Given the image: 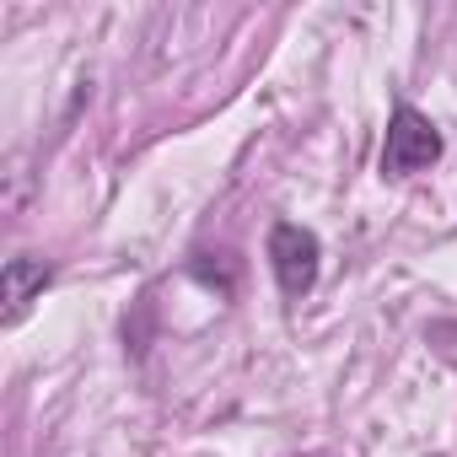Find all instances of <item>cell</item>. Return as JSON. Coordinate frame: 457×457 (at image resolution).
<instances>
[{"label": "cell", "mask_w": 457, "mask_h": 457, "mask_svg": "<svg viewBox=\"0 0 457 457\" xmlns=\"http://www.w3.org/2000/svg\"><path fill=\"white\" fill-rule=\"evenodd\" d=\"M270 270H275V286L280 296H307L318 286V270H323V243L318 232H307V226L296 220H275L270 226Z\"/></svg>", "instance_id": "obj_1"}, {"label": "cell", "mask_w": 457, "mask_h": 457, "mask_svg": "<svg viewBox=\"0 0 457 457\" xmlns=\"http://www.w3.org/2000/svg\"><path fill=\"white\" fill-rule=\"evenodd\" d=\"M436 156H441V129L420 108L398 103L393 119H387V140H382V172L387 178H409V172H425Z\"/></svg>", "instance_id": "obj_2"}, {"label": "cell", "mask_w": 457, "mask_h": 457, "mask_svg": "<svg viewBox=\"0 0 457 457\" xmlns=\"http://www.w3.org/2000/svg\"><path fill=\"white\" fill-rule=\"evenodd\" d=\"M54 280V270L33 253H17L6 259V270H0V302H6V323H22V312L44 296V286Z\"/></svg>", "instance_id": "obj_3"}]
</instances>
